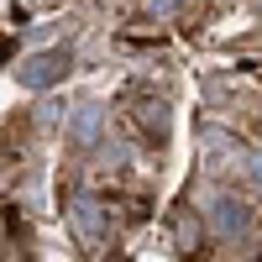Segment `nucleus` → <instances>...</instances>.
I'll use <instances>...</instances> for the list:
<instances>
[{
	"instance_id": "f257e3e1",
	"label": "nucleus",
	"mask_w": 262,
	"mask_h": 262,
	"mask_svg": "<svg viewBox=\"0 0 262 262\" xmlns=\"http://www.w3.org/2000/svg\"><path fill=\"white\" fill-rule=\"evenodd\" d=\"M215 226H221L226 236H231V231H242V226H247V210L236 205V200H221V205H215Z\"/></svg>"
},
{
	"instance_id": "7ed1b4c3",
	"label": "nucleus",
	"mask_w": 262,
	"mask_h": 262,
	"mask_svg": "<svg viewBox=\"0 0 262 262\" xmlns=\"http://www.w3.org/2000/svg\"><path fill=\"white\" fill-rule=\"evenodd\" d=\"M95 131H100V111H84L79 116V142H95Z\"/></svg>"
},
{
	"instance_id": "f03ea898",
	"label": "nucleus",
	"mask_w": 262,
	"mask_h": 262,
	"mask_svg": "<svg viewBox=\"0 0 262 262\" xmlns=\"http://www.w3.org/2000/svg\"><path fill=\"white\" fill-rule=\"evenodd\" d=\"M58 74H63V58H58V53L32 58V69H27V79H32V84H48V79H58Z\"/></svg>"
}]
</instances>
